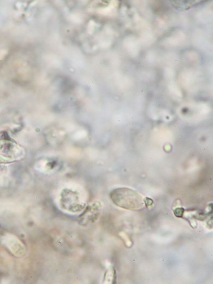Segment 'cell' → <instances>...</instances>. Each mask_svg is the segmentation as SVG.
<instances>
[{"label": "cell", "mask_w": 213, "mask_h": 284, "mask_svg": "<svg viewBox=\"0 0 213 284\" xmlns=\"http://www.w3.org/2000/svg\"><path fill=\"white\" fill-rule=\"evenodd\" d=\"M184 209L183 208H177L174 210V214L176 216L181 217L183 215Z\"/></svg>", "instance_id": "obj_4"}, {"label": "cell", "mask_w": 213, "mask_h": 284, "mask_svg": "<svg viewBox=\"0 0 213 284\" xmlns=\"http://www.w3.org/2000/svg\"><path fill=\"white\" fill-rule=\"evenodd\" d=\"M119 236L123 240V242L125 244V245L127 247H131L132 246L133 243H132V240L124 232H120L119 233Z\"/></svg>", "instance_id": "obj_3"}, {"label": "cell", "mask_w": 213, "mask_h": 284, "mask_svg": "<svg viewBox=\"0 0 213 284\" xmlns=\"http://www.w3.org/2000/svg\"><path fill=\"white\" fill-rule=\"evenodd\" d=\"M144 204L146 205V207H151L154 205V201L148 197H146L145 199H143Z\"/></svg>", "instance_id": "obj_5"}, {"label": "cell", "mask_w": 213, "mask_h": 284, "mask_svg": "<svg viewBox=\"0 0 213 284\" xmlns=\"http://www.w3.org/2000/svg\"><path fill=\"white\" fill-rule=\"evenodd\" d=\"M201 1H172V4L174 8L179 10L189 9L192 6H194L197 3H200Z\"/></svg>", "instance_id": "obj_2"}, {"label": "cell", "mask_w": 213, "mask_h": 284, "mask_svg": "<svg viewBox=\"0 0 213 284\" xmlns=\"http://www.w3.org/2000/svg\"><path fill=\"white\" fill-rule=\"evenodd\" d=\"M110 197L116 205L125 210L137 211L142 209L145 205L141 195L128 188L121 187L114 189Z\"/></svg>", "instance_id": "obj_1"}]
</instances>
